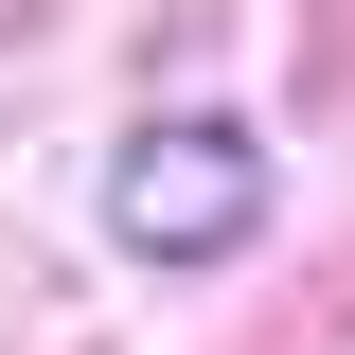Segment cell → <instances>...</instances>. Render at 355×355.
<instances>
[{
	"label": "cell",
	"instance_id": "obj_1",
	"mask_svg": "<svg viewBox=\"0 0 355 355\" xmlns=\"http://www.w3.org/2000/svg\"><path fill=\"white\" fill-rule=\"evenodd\" d=\"M107 231H125V249H160V266L249 249V231H266V142H249V125H160V142H125Z\"/></svg>",
	"mask_w": 355,
	"mask_h": 355
}]
</instances>
